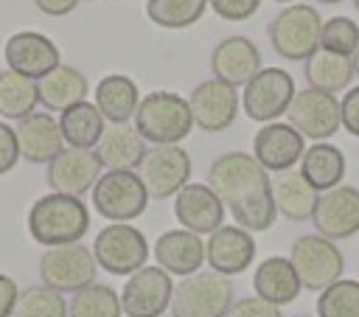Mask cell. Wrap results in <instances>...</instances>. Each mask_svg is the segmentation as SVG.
Here are the masks:
<instances>
[{
	"instance_id": "obj_1",
	"label": "cell",
	"mask_w": 359,
	"mask_h": 317,
	"mask_svg": "<svg viewBox=\"0 0 359 317\" xmlns=\"http://www.w3.org/2000/svg\"><path fill=\"white\" fill-rule=\"evenodd\" d=\"M208 185L222 199L233 222L250 233H264L275 224L278 208L272 199L269 171L247 151H224L208 168Z\"/></svg>"
},
{
	"instance_id": "obj_2",
	"label": "cell",
	"mask_w": 359,
	"mask_h": 317,
	"mask_svg": "<svg viewBox=\"0 0 359 317\" xmlns=\"http://www.w3.org/2000/svg\"><path fill=\"white\" fill-rule=\"evenodd\" d=\"M90 230V210L79 196L45 194L28 210V233L42 247L76 244Z\"/></svg>"
},
{
	"instance_id": "obj_3",
	"label": "cell",
	"mask_w": 359,
	"mask_h": 317,
	"mask_svg": "<svg viewBox=\"0 0 359 317\" xmlns=\"http://www.w3.org/2000/svg\"><path fill=\"white\" fill-rule=\"evenodd\" d=\"M132 121L140 137L154 146H180V140H185L194 129L188 98L171 90H151L143 95Z\"/></svg>"
},
{
	"instance_id": "obj_4",
	"label": "cell",
	"mask_w": 359,
	"mask_h": 317,
	"mask_svg": "<svg viewBox=\"0 0 359 317\" xmlns=\"http://www.w3.org/2000/svg\"><path fill=\"white\" fill-rule=\"evenodd\" d=\"M233 303H236L233 281L213 269H199L188 278H180V283H174L168 314L171 317H224Z\"/></svg>"
},
{
	"instance_id": "obj_5",
	"label": "cell",
	"mask_w": 359,
	"mask_h": 317,
	"mask_svg": "<svg viewBox=\"0 0 359 317\" xmlns=\"http://www.w3.org/2000/svg\"><path fill=\"white\" fill-rule=\"evenodd\" d=\"M320 31L323 17L309 3H289L266 25L272 50L292 62H306L320 48Z\"/></svg>"
},
{
	"instance_id": "obj_6",
	"label": "cell",
	"mask_w": 359,
	"mask_h": 317,
	"mask_svg": "<svg viewBox=\"0 0 359 317\" xmlns=\"http://www.w3.org/2000/svg\"><path fill=\"white\" fill-rule=\"evenodd\" d=\"M289 261L300 278V286L309 292H323L337 283L345 272V255L339 252L337 241H328L317 233L297 236L289 250Z\"/></svg>"
},
{
	"instance_id": "obj_7",
	"label": "cell",
	"mask_w": 359,
	"mask_h": 317,
	"mask_svg": "<svg viewBox=\"0 0 359 317\" xmlns=\"http://www.w3.org/2000/svg\"><path fill=\"white\" fill-rule=\"evenodd\" d=\"M90 194L95 213L112 224H129L149 205V191L137 171H104Z\"/></svg>"
},
{
	"instance_id": "obj_8",
	"label": "cell",
	"mask_w": 359,
	"mask_h": 317,
	"mask_svg": "<svg viewBox=\"0 0 359 317\" xmlns=\"http://www.w3.org/2000/svg\"><path fill=\"white\" fill-rule=\"evenodd\" d=\"M39 278L45 286L56 289V292H79L90 283H95L98 275V264L90 247H84L81 241L76 244H62V247H48L39 255Z\"/></svg>"
},
{
	"instance_id": "obj_9",
	"label": "cell",
	"mask_w": 359,
	"mask_h": 317,
	"mask_svg": "<svg viewBox=\"0 0 359 317\" xmlns=\"http://www.w3.org/2000/svg\"><path fill=\"white\" fill-rule=\"evenodd\" d=\"M149 252V241L135 224H107L93 241L95 264L109 275H135L146 267Z\"/></svg>"
},
{
	"instance_id": "obj_10",
	"label": "cell",
	"mask_w": 359,
	"mask_h": 317,
	"mask_svg": "<svg viewBox=\"0 0 359 317\" xmlns=\"http://www.w3.org/2000/svg\"><path fill=\"white\" fill-rule=\"evenodd\" d=\"M294 79L283 67H261L247 84L241 95V107L250 121L272 123L280 115L289 112V104L294 98Z\"/></svg>"
},
{
	"instance_id": "obj_11",
	"label": "cell",
	"mask_w": 359,
	"mask_h": 317,
	"mask_svg": "<svg viewBox=\"0 0 359 317\" xmlns=\"http://www.w3.org/2000/svg\"><path fill=\"white\" fill-rule=\"evenodd\" d=\"M191 154L182 146H151L137 166L149 199L177 196L191 180Z\"/></svg>"
},
{
	"instance_id": "obj_12",
	"label": "cell",
	"mask_w": 359,
	"mask_h": 317,
	"mask_svg": "<svg viewBox=\"0 0 359 317\" xmlns=\"http://www.w3.org/2000/svg\"><path fill=\"white\" fill-rule=\"evenodd\" d=\"M286 118H289L286 123H292L303 137H309L314 143L328 140L342 126L337 95L323 93V90H314V87H306V90H297L294 93Z\"/></svg>"
},
{
	"instance_id": "obj_13",
	"label": "cell",
	"mask_w": 359,
	"mask_h": 317,
	"mask_svg": "<svg viewBox=\"0 0 359 317\" xmlns=\"http://www.w3.org/2000/svg\"><path fill=\"white\" fill-rule=\"evenodd\" d=\"M174 281L165 269L143 267L121 289V309L126 317H163L171 306Z\"/></svg>"
},
{
	"instance_id": "obj_14",
	"label": "cell",
	"mask_w": 359,
	"mask_h": 317,
	"mask_svg": "<svg viewBox=\"0 0 359 317\" xmlns=\"http://www.w3.org/2000/svg\"><path fill=\"white\" fill-rule=\"evenodd\" d=\"M314 233L328 241H342L359 233V188L337 185L317 196L314 213Z\"/></svg>"
},
{
	"instance_id": "obj_15",
	"label": "cell",
	"mask_w": 359,
	"mask_h": 317,
	"mask_svg": "<svg viewBox=\"0 0 359 317\" xmlns=\"http://www.w3.org/2000/svg\"><path fill=\"white\" fill-rule=\"evenodd\" d=\"M3 59L6 67L39 81L42 76H48L50 70H56L62 65V53L56 48V42L39 31H17L6 39L3 45Z\"/></svg>"
},
{
	"instance_id": "obj_16",
	"label": "cell",
	"mask_w": 359,
	"mask_h": 317,
	"mask_svg": "<svg viewBox=\"0 0 359 317\" xmlns=\"http://www.w3.org/2000/svg\"><path fill=\"white\" fill-rule=\"evenodd\" d=\"M188 107H191L194 126H199L202 132H224L227 126H233L241 98L236 87L219 79H205L191 90Z\"/></svg>"
},
{
	"instance_id": "obj_17",
	"label": "cell",
	"mask_w": 359,
	"mask_h": 317,
	"mask_svg": "<svg viewBox=\"0 0 359 317\" xmlns=\"http://www.w3.org/2000/svg\"><path fill=\"white\" fill-rule=\"evenodd\" d=\"M101 177V160L93 149H70L65 146L45 171L48 185L56 194H67V196H84L87 191L95 188Z\"/></svg>"
},
{
	"instance_id": "obj_18",
	"label": "cell",
	"mask_w": 359,
	"mask_h": 317,
	"mask_svg": "<svg viewBox=\"0 0 359 317\" xmlns=\"http://www.w3.org/2000/svg\"><path fill=\"white\" fill-rule=\"evenodd\" d=\"M303 151H306V137L286 121L264 123L252 137V157L272 174L294 168Z\"/></svg>"
},
{
	"instance_id": "obj_19",
	"label": "cell",
	"mask_w": 359,
	"mask_h": 317,
	"mask_svg": "<svg viewBox=\"0 0 359 317\" xmlns=\"http://www.w3.org/2000/svg\"><path fill=\"white\" fill-rule=\"evenodd\" d=\"M174 216L182 230L210 236L224 224V205L208 182H188L174 196Z\"/></svg>"
},
{
	"instance_id": "obj_20",
	"label": "cell",
	"mask_w": 359,
	"mask_h": 317,
	"mask_svg": "<svg viewBox=\"0 0 359 317\" xmlns=\"http://www.w3.org/2000/svg\"><path fill=\"white\" fill-rule=\"evenodd\" d=\"M261 70V50L252 39L233 34L216 42L210 50V73L213 79L230 84V87H244L255 73Z\"/></svg>"
},
{
	"instance_id": "obj_21",
	"label": "cell",
	"mask_w": 359,
	"mask_h": 317,
	"mask_svg": "<svg viewBox=\"0 0 359 317\" xmlns=\"http://www.w3.org/2000/svg\"><path fill=\"white\" fill-rule=\"evenodd\" d=\"M255 258V238L238 224H222L205 241V261L213 272L230 278L244 272Z\"/></svg>"
},
{
	"instance_id": "obj_22",
	"label": "cell",
	"mask_w": 359,
	"mask_h": 317,
	"mask_svg": "<svg viewBox=\"0 0 359 317\" xmlns=\"http://www.w3.org/2000/svg\"><path fill=\"white\" fill-rule=\"evenodd\" d=\"M154 261L160 269H165L168 275H177V278H188L194 272L202 269L205 264V241L202 236L196 233H188V230H165L157 236L154 247Z\"/></svg>"
},
{
	"instance_id": "obj_23",
	"label": "cell",
	"mask_w": 359,
	"mask_h": 317,
	"mask_svg": "<svg viewBox=\"0 0 359 317\" xmlns=\"http://www.w3.org/2000/svg\"><path fill=\"white\" fill-rule=\"evenodd\" d=\"M14 132L20 143V157L34 166H48L65 149L59 121L50 112H31L28 118L17 121Z\"/></svg>"
},
{
	"instance_id": "obj_24",
	"label": "cell",
	"mask_w": 359,
	"mask_h": 317,
	"mask_svg": "<svg viewBox=\"0 0 359 317\" xmlns=\"http://www.w3.org/2000/svg\"><path fill=\"white\" fill-rule=\"evenodd\" d=\"M107 166V171H135L146 157V140L135 129V123H109L93 149Z\"/></svg>"
},
{
	"instance_id": "obj_25",
	"label": "cell",
	"mask_w": 359,
	"mask_h": 317,
	"mask_svg": "<svg viewBox=\"0 0 359 317\" xmlns=\"http://www.w3.org/2000/svg\"><path fill=\"white\" fill-rule=\"evenodd\" d=\"M300 278L292 267V261L286 255H269L264 258L255 272H252V292L255 297L272 303V306H286L292 300H297L300 295Z\"/></svg>"
},
{
	"instance_id": "obj_26",
	"label": "cell",
	"mask_w": 359,
	"mask_h": 317,
	"mask_svg": "<svg viewBox=\"0 0 359 317\" xmlns=\"http://www.w3.org/2000/svg\"><path fill=\"white\" fill-rule=\"evenodd\" d=\"M39 90V104L50 112H65L81 101H87V76L70 65H59L56 70H50L48 76H42L36 81Z\"/></svg>"
},
{
	"instance_id": "obj_27",
	"label": "cell",
	"mask_w": 359,
	"mask_h": 317,
	"mask_svg": "<svg viewBox=\"0 0 359 317\" xmlns=\"http://www.w3.org/2000/svg\"><path fill=\"white\" fill-rule=\"evenodd\" d=\"M98 112L104 115V121L109 123H129L137 112L140 104V90L135 84V79L123 76V73H109L95 84V101Z\"/></svg>"
},
{
	"instance_id": "obj_28",
	"label": "cell",
	"mask_w": 359,
	"mask_h": 317,
	"mask_svg": "<svg viewBox=\"0 0 359 317\" xmlns=\"http://www.w3.org/2000/svg\"><path fill=\"white\" fill-rule=\"evenodd\" d=\"M317 191L306 182V177L294 168L280 171L272 177V199L283 219L289 222H309L317 205Z\"/></svg>"
},
{
	"instance_id": "obj_29",
	"label": "cell",
	"mask_w": 359,
	"mask_h": 317,
	"mask_svg": "<svg viewBox=\"0 0 359 317\" xmlns=\"http://www.w3.org/2000/svg\"><path fill=\"white\" fill-rule=\"evenodd\" d=\"M306 182L323 194V191H331L337 185H342V177H345V154L339 146L334 143H314L303 151L300 157V168H297Z\"/></svg>"
},
{
	"instance_id": "obj_30",
	"label": "cell",
	"mask_w": 359,
	"mask_h": 317,
	"mask_svg": "<svg viewBox=\"0 0 359 317\" xmlns=\"http://www.w3.org/2000/svg\"><path fill=\"white\" fill-rule=\"evenodd\" d=\"M303 76H306L309 87L337 95L339 90H345L351 84L353 65H351V56H339V53H331V50L317 48L303 62Z\"/></svg>"
},
{
	"instance_id": "obj_31",
	"label": "cell",
	"mask_w": 359,
	"mask_h": 317,
	"mask_svg": "<svg viewBox=\"0 0 359 317\" xmlns=\"http://www.w3.org/2000/svg\"><path fill=\"white\" fill-rule=\"evenodd\" d=\"M59 129H62L65 146H70V149H95L104 129H107V121H104V115L98 112L95 104L81 101V104H76V107H70L59 115Z\"/></svg>"
},
{
	"instance_id": "obj_32",
	"label": "cell",
	"mask_w": 359,
	"mask_h": 317,
	"mask_svg": "<svg viewBox=\"0 0 359 317\" xmlns=\"http://www.w3.org/2000/svg\"><path fill=\"white\" fill-rule=\"evenodd\" d=\"M39 90L34 79H25L14 70H0V118L6 121H22L31 112H36Z\"/></svg>"
},
{
	"instance_id": "obj_33",
	"label": "cell",
	"mask_w": 359,
	"mask_h": 317,
	"mask_svg": "<svg viewBox=\"0 0 359 317\" xmlns=\"http://www.w3.org/2000/svg\"><path fill=\"white\" fill-rule=\"evenodd\" d=\"M121 295L107 283H90L79 289L67 303V317H121Z\"/></svg>"
},
{
	"instance_id": "obj_34",
	"label": "cell",
	"mask_w": 359,
	"mask_h": 317,
	"mask_svg": "<svg viewBox=\"0 0 359 317\" xmlns=\"http://www.w3.org/2000/svg\"><path fill=\"white\" fill-rule=\"evenodd\" d=\"M208 0H146V17L168 31H182L202 20Z\"/></svg>"
},
{
	"instance_id": "obj_35",
	"label": "cell",
	"mask_w": 359,
	"mask_h": 317,
	"mask_svg": "<svg viewBox=\"0 0 359 317\" xmlns=\"http://www.w3.org/2000/svg\"><path fill=\"white\" fill-rule=\"evenodd\" d=\"M14 317H67V300L45 283H31L20 289Z\"/></svg>"
},
{
	"instance_id": "obj_36",
	"label": "cell",
	"mask_w": 359,
	"mask_h": 317,
	"mask_svg": "<svg viewBox=\"0 0 359 317\" xmlns=\"http://www.w3.org/2000/svg\"><path fill=\"white\" fill-rule=\"evenodd\" d=\"M317 317H359V281L339 278L317 297Z\"/></svg>"
},
{
	"instance_id": "obj_37",
	"label": "cell",
	"mask_w": 359,
	"mask_h": 317,
	"mask_svg": "<svg viewBox=\"0 0 359 317\" xmlns=\"http://www.w3.org/2000/svg\"><path fill=\"white\" fill-rule=\"evenodd\" d=\"M320 48L339 53V56H353V50L359 48V25L351 17L325 20L320 31Z\"/></svg>"
},
{
	"instance_id": "obj_38",
	"label": "cell",
	"mask_w": 359,
	"mask_h": 317,
	"mask_svg": "<svg viewBox=\"0 0 359 317\" xmlns=\"http://www.w3.org/2000/svg\"><path fill=\"white\" fill-rule=\"evenodd\" d=\"M261 0H208V8L216 11V17L227 22H241L258 11Z\"/></svg>"
},
{
	"instance_id": "obj_39",
	"label": "cell",
	"mask_w": 359,
	"mask_h": 317,
	"mask_svg": "<svg viewBox=\"0 0 359 317\" xmlns=\"http://www.w3.org/2000/svg\"><path fill=\"white\" fill-rule=\"evenodd\" d=\"M224 317H283V314H280L278 306H272V303H266V300L250 295V297L236 300Z\"/></svg>"
},
{
	"instance_id": "obj_40",
	"label": "cell",
	"mask_w": 359,
	"mask_h": 317,
	"mask_svg": "<svg viewBox=\"0 0 359 317\" xmlns=\"http://www.w3.org/2000/svg\"><path fill=\"white\" fill-rule=\"evenodd\" d=\"M20 163V143H17V132L0 121V177L8 174L14 166Z\"/></svg>"
},
{
	"instance_id": "obj_41",
	"label": "cell",
	"mask_w": 359,
	"mask_h": 317,
	"mask_svg": "<svg viewBox=\"0 0 359 317\" xmlns=\"http://www.w3.org/2000/svg\"><path fill=\"white\" fill-rule=\"evenodd\" d=\"M339 121H342V129L348 135L359 137V87H351L339 98Z\"/></svg>"
},
{
	"instance_id": "obj_42",
	"label": "cell",
	"mask_w": 359,
	"mask_h": 317,
	"mask_svg": "<svg viewBox=\"0 0 359 317\" xmlns=\"http://www.w3.org/2000/svg\"><path fill=\"white\" fill-rule=\"evenodd\" d=\"M17 297H20V289H17L14 278H8V275L0 272V317H11L14 314Z\"/></svg>"
},
{
	"instance_id": "obj_43",
	"label": "cell",
	"mask_w": 359,
	"mask_h": 317,
	"mask_svg": "<svg viewBox=\"0 0 359 317\" xmlns=\"http://www.w3.org/2000/svg\"><path fill=\"white\" fill-rule=\"evenodd\" d=\"M81 0H34V6L48 17H65L70 14Z\"/></svg>"
},
{
	"instance_id": "obj_44",
	"label": "cell",
	"mask_w": 359,
	"mask_h": 317,
	"mask_svg": "<svg viewBox=\"0 0 359 317\" xmlns=\"http://www.w3.org/2000/svg\"><path fill=\"white\" fill-rule=\"evenodd\" d=\"M351 65H353V76H359V48L353 50V56H351Z\"/></svg>"
},
{
	"instance_id": "obj_45",
	"label": "cell",
	"mask_w": 359,
	"mask_h": 317,
	"mask_svg": "<svg viewBox=\"0 0 359 317\" xmlns=\"http://www.w3.org/2000/svg\"><path fill=\"white\" fill-rule=\"evenodd\" d=\"M314 3H323V6H334V3H342V0H314Z\"/></svg>"
},
{
	"instance_id": "obj_46",
	"label": "cell",
	"mask_w": 359,
	"mask_h": 317,
	"mask_svg": "<svg viewBox=\"0 0 359 317\" xmlns=\"http://www.w3.org/2000/svg\"><path fill=\"white\" fill-rule=\"evenodd\" d=\"M294 317H317V314H294Z\"/></svg>"
},
{
	"instance_id": "obj_47",
	"label": "cell",
	"mask_w": 359,
	"mask_h": 317,
	"mask_svg": "<svg viewBox=\"0 0 359 317\" xmlns=\"http://www.w3.org/2000/svg\"><path fill=\"white\" fill-rule=\"evenodd\" d=\"M272 3H292V0H272Z\"/></svg>"
},
{
	"instance_id": "obj_48",
	"label": "cell",
	"mask_w": 359,
	"mask_h": 317,
	"mask_svg": "<svg viewBox=\"0 0 359 317\" xmlns=\"http://www.w3.org/2000/svg\"><path fill=\"white\" fill-rule=\"evenodd\" d=\"M353 6H356V8H359V0H353Z\"/></svg>"
},
{
	"instance_id": "obj_49",
	"label": "cell",
	"mask_w": 359,
	"mask_h": 317,
	"mask_svg": "<svg viewBox=\"0 0 359 317\" xmlns=\"http://www.w3.org/2000/svg\"><path fill=\"white\" fill-rule=\"evenodd\" d=\"M163 317H171V314H163Z\"/></svg>"
}]
</instances>
